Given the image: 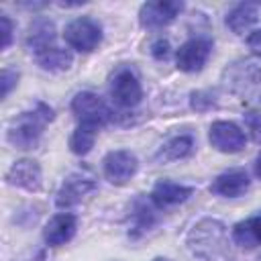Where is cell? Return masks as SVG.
Returning <instances> with one entry per match:
<instances>
[{"mask_svg":"<svg viewBox=\"0 0 261 261\" xmlns=\"http://www.w3.org/2000/svg\"><path fill=\"white\" fill-rule=\"evenodd\" d=\"M188 249L198 261H232V249L224 224L216 218L198 220L188 232Z\"/></svg>","mask_w":261,"mask_h":261,"instance_id":"cell-1","label":"cell"},{"mask_svg":"<svg viewBox=\"0 0 261 261\" xmlns=\"http://www.w3.org/2000/svg\"><path fill=\"white\" fill-rule=\"evenodd\" d=\"M224 88L247 102L261 100V57L237 59L222 71Z\"/></svg>","mask_w":261,"mask_h":261,"instance_id":"cell-2","label":"cell"},{"mask_svg":"<svg viewBox=\"0 0 261 261\" xmlns=\"http://www.w3.org/2000/svg\"><path fill=\"white\" fill-rule=\"evenodd\" d=\"M51 120H53V110L47 104L37 102L35 108L24 110L16 118H12L6 130V141L16 149H33L39 143L45 124Z\"/></svg>","mask_w":261,"mask_h":261,"instance_id":"cell-3","label":"cell"},{"mask_svg":"<svg viewBox=\"0 0 261 261\" xmlns=\"http://www.w3.org/2000/svg\"><path fill=\"white\" fill-rule=\"evenodd\" d=\"M71 112L80 124L92 128H100L112 118V110L108 108V104L94 92H77L71 100Z\"/></svg>","mask_w":261,"mask_h":261,"instance_id":"cell-4","label":"cell"},{"mask_svg":"<svg viewBox=\"0 0 261 261\" xmlns=\"http://www.w3.org/2000/svg\"><path fill=\"white\" fill-rule=\"evenodd\" d=\"M63 39L65 43L75 49V51H84L90 53L94 51L100 43H102V29L100 24L90 18V16H80L75 20H71L65 31H63Z\"/></svg>","mask_w":261,"mask_h":261,"instance_id":"cell-5","label":"cell"},{"mask_svg":"<svg viewBox=\"0 0 261 261\" xmlns=\"http://www.w3.org/2000/svg\"><path fill=\"white\" fill-rule=\"evenodd\" d=\"M110 96L114 104L120 108L137 106L143 98V88H141L137 73L128 67H120L110 80Z\"/></svg>","mask_w":261,"mask_h":261,"instance_id":"cell-6","label":"cell"},{"mask_svg":"<svg viewBox=\"0 0 261 261\" xmlns=\"http://www.w3.org/2000/svg\"><path fill=\"white\" fill-rule=\"evenodd\" d=\"M98 188V181L94 179V175L86 173V171H73L69 173L61 188L57 190V198H55V204L59 208H71L75 206L86 194L94 192Z\"/></svg>","mask_w":261,"mask_h":261,"instance_id":"cell-7","label":"cell"},{"mask_svg":"<svg viewBox=\"0 0 261 261\" xmlns=\"http://www.w3.org/2000/svg\"><path fill=\"white\" fill-rule=\"evenodd\" d=\"M102 163H104V177L114 186H124L137 173V167H139L135 153L126 149L110 151Z\"/></svg>","mask_w":261,"mask_h":261,"instance_id":"cell-8","label":"cell"},{"mask_svg":"<svg viewBox=\"0 0 261 261\" xmlns=\"http://www.w3.org/2000/svg\"><path fill=\"white\" fill-rule=\"evenodd\" d=\"M208 139H210V145L222 153H239V151H243V147L247 143L241 126H237L230 120L212 122V126L208 130Z\"/></svg>","mask_w":261,"mask_h":261,"instance_id":"cell-9","label":"cell"},{"mask_svg":"<svg viewBox=\"0 0 261 261\" xmlns=\"http://www.w3.org/2000/svg\"><path fill=\"white\" fill-rule=\"evenodd\" d=\"M212 51V43L208 39H190L186 41L177 53H175V63H177V69L186 71V73H196L200 71L206 61H208V55Z\"/></svg>","mask_w":261,"mask_h":261,"instance_id":"cell-10","label":"cell"},{"mask_svg":"<svg viewBox=\"0 0 261 261\" xmlns=\"http://www.w3.org/2000/svg\"><path fill=\"white\" fill-rule=\"evenodd\" d=\"M184 10V2L167 0V2H145L139 10V22L145 29H159L175 20V16Z\"/></svg>","mask_w":261,"mask_h":261,"instance_id":"cell-11","label":"cell"},{"mask_svg":"<svg viewBox=\"0 0 261 261\" xmlns=\"http://www.w3.org/2000/svg\"><path fill=\"white\" fill-rule=\"evenodd\" d=\"M6 181L10 186H18V188H24L29 192H37L43 186V173H41V167L37 161L18 159L6 171Z\"/></svg>","mask_w":261,"mask_h":261,"instance_id":"cell-12","label":"cell"},{"mask_svg":"<svg viewBox=\"0 0 261 261\" xmlns=\"http://www.w3.org/2000/svg\"><path fill=\"white\" fill-rule=\"evenodd\" d=\"M24 43H27V49L31 53H35V57H39L41 53L53 49L55 47L53 45L55 43V24L49 18H43V16L35 18L31 22V27H29Z\"/></svg>","mask_w":261,"mask_h":261,"instance_id":"cell-13","label":"cell"},{"mask_svg":"<svg viewBox=\"0 0 261 261\" xmlns=\"http://www.w3.org/2000/svg\"><path fill=\"white\" fill-rule=\"evenodd\" d=\"M249 184L251 179L245 169H228L210 184V192L224 198H239L249 190Z\"/></svg>","mask_w":261,"mask_h":261,"instance_id":"cell-14","label":"cell"},{"mask_svg":"<svg viewBox=\"0 0 261 261\" xmlns=\"http://www.w3.org/2000/svg\"><path fill=\"white\" fill-rule=\"evenodd\" d=\"M75 228H77V218L69 212H61V214H55L47 222L43 230V239L49 247H59L75 234Z\"/></svg>","mask_w":261,"mask_h":261,"instance_id":"cell-15","label":"cell"},{"mask_svg":"<svg viewBox=\"0 0 261 261\" xmlns=\"http://www.w3.org/2000/svg\"><path fill=\"white\" fill-rule=\"evenodd\" d=\"M192 194H194V188H190V186H181V184H175V181H169V179H161V181L155 184V188L151 192V202L157 208H169V206L186 202Z\"/></svg>","mask_w":261,"mask_h":261,"instance_id":"cell-16","label":"cell"},{"mask_svg":"<svg viewBox=\"0 0 261 261\" xmlns=\"http://www.w3.org/2000/svg\"><path fill=\"white\" fill-rule=\"evenodd\" d=\"M257 16H259L257 4H253V2H241V4H237V6H232L228 10L224 22H226V27L234 35H245L257 22Z\"/></svg>","mask_w":261,"mask_h":261,"instance_id":"cell-17","label":"cell"},{"mask_svg":"<svg viewBox=\"0 0 261 261\" xmlns=\"http://www.w3.org/2000/svg\"><path fill=\"white\" fill-rule=\"evenodd\" d=\"M194 149V139L192 135H177L173 139H169L167 143H163L157 153H155V161L157 163H169V161H177L184 159L192 153Z\"/></svg>","mask_w":261,"mask_h":261,"instance_id":"cell-18","label":"cell"},{"mask_svg":"<svg viewBox=\"0 0 261 261\" xmlns=\"http://www.w3.org/2000/svg\"><path fill=\"white\" fill-rule=\"evenodd\" d=\"M155 224V212L151 210V206L143 200L137 198L130 206V224H128V237L139 239L141 234H145L147 230H151V226Z\"/></svg>","mask_w":261,"mask_h":261,"instance_id":"cell-19","label":"cell"},{"mask_svg":"<svg viewBox=\"0 0 261 261\" xmlns=\"http://www.w3.org/2000/svg\"><path fill=\"white\" fill-rule=\"evenodd\" d=\"M232 239L237 245L245 249H253L261 245V214H255L247 220H241L232 228Z\"/></svg>","mask_w":261,"mask_h":261,"instance_id":"cell-20","label":"cell"},{"mask_svg":"<svg viewBox=\"0 0 261 261\" xmlns=\"http://www.w3.org/2000/svg\"><path fill=\"white\" fill-rule=\"evenodd\" d=\"M39 65L45 69V71H53V73H59V71H67L73 63V57L67 49H61V47H53L45 53H41L37 57Z\"/></svg>","mask_w":261,"mask_h":261,"instance_id":"cell-21","label":"cell"},{"mask_svg":"<svg viewBox=\"0 0 261 261\" xmlns=\"http://www.w3.org/2000/svg\"><path fill=\"white\" fill-rule=\"evenodd\" d=\"M96 130H98V128L80 124V126L71 133V137H69V149H71V153H75V155H86V153H90V149L94 147Z\"/></svg>","mask_w":261,"mask_h":261,"instance_id":"cell-22","label":"cell"},{"mask_svg":"<svg viewBox=\"0 0 261 261\" xmlns=\"http://www.w3.org/2000/svg\"><path fill=\"white\" fill-rule=\"evenodd\" d=\"M245 124L251 133V139L257 145H261V112H255V110L245 112Z\"/></svg>","mask_w":261,"mask_h":261,"instance_id":"cell-23","label":"cell"},{"mask_svg":"<svg viewBox=\"0 0 261 261\" xmlns=\"http://www.w3.org/2000/svg\"><path fill=\"white\" fill-rule=\"evenodd\" d=\"M16 82H18V73L12 71V69H8V67H4L2 69V75H0V96L6 98L10 94V90L16 86Z\"/></svg>","mask_w":261,"mask_h":261,"instance_id":"cell-24","label":"cell"},{"mask_svg":"<svg viewBox=\"0 0 261 261\" xmlns=\"http://www.w3.org/2000/svg\"><path fill=\"white\" fill-rule=\"evenodd\" d=\"M214 104V98L210 92H194L192 94V108L194 110H206Z\"/></svg>","mask_w":261,"mask_h":261,"instance_id":"cell-25","label":"cell"},{"mask_svg":"<svg viewBox=\"0 0 261 261\" xmlns=\"http://www.w3.org/2000/svg\"><path fill=\"white\" fill-rule=\"evenodd\" d=\"M0 24H2V49H6L12 39V22L6 14H0Z\"/></svg>","mask_w":261,"mask_h":261,"instance_id":"cell-26","label":"cell"},{"mask_svg":"<svg viewBox=\"0 0 261 261\" xmlns=\"http://www.w3.org/2000/svg\"><path fill=\"white\" fill-rule=\"evenodd\" d=\"M151 53H153V57H155V59H165V57L169 55V43H167L165 39L155 41V43H153V47H151Z\"/></svg>","mask_w":261,"mask_h":261,"instance_id":"cell-27","label":"cell"},{"mask_svg":"<svg viewBox=\"0 0 261 261\" xmlns=\"http://www.w3.org/2000/svg\"><path fill=\"white\" fill-rule=\"evenodd\" d=\"M247 45H249V49H251L257 57H261V29L253 31V33L247 37Z\"/></svg>","mask_w":261,"mask_h":261,"instance_id":"cell-28","label":"cell"},{"mask_svg":"<svg viewBox=\"0 0 261 261\" xmlns=\"http://www.w3.org/2000/svg\"><path fill=\"white\" fill-rule=\"evenodd\" d=\"M255 173H257V177H261V153L255 159Z\"/></svg>","mask_w":261,"mask_h":261,"instance_id":"cell-29","label":"cell"},{"mask_svg":"<svg viewBox=\"0 0 261 261\" xmlns=\"http://www.w3.org/2000/svg\"><path fill=\"white\" fill-rule=\"evenodd\" d=\"M255 261H261V257H259V259H255Z\"/></svg>","mask_w":261,"mask_h":261,"instance_id":"cell-30","label":"cell"},{"mask_svg":"<svg viewBox=\"0 0 261 261\" xmlns=\"http://www.w3.org/2000/svg\"><path fill=\"white\" fill-rule=\"evenodd\" d=\"M155 261H163V259H155Z\"/></svg>","mask_w":261,"mask_h":261,"instance_id":"cell-31","label":"cell"}]
</instances>
